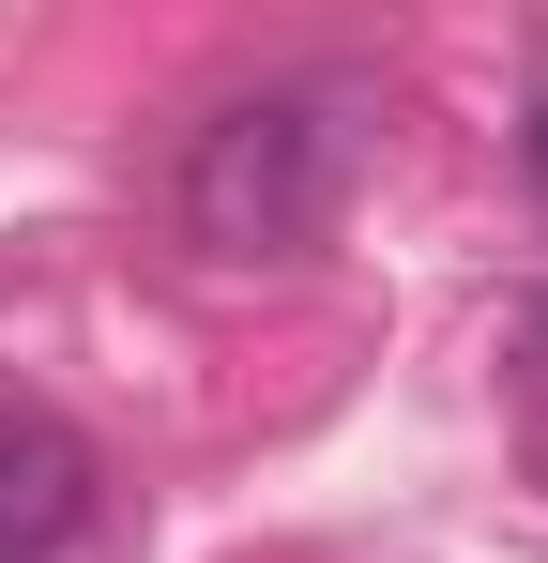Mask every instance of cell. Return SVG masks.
<instances>
[{
  "mask_svg": "<svg viewBox=\"0 0 548 563\" xmlns=\"http://www.w3.org/2000/svg\"><path fill=\"white\" fill-rule=\"evenodd\" d=\"M365 153H381V77H351V62H274V77L198 107L168 198H183V229H198L213 260H305V244L351 213Z\"/></svg>",
  "mask_w": 548,
  "mask_h": 563,
  "instance_id": "6da1fadb",
  "label": "cell"
},
{
  "mask_svg": "<svg viewBox=\"0 0 548 563\" xmlns=\"http://www.w3.org/2000/svg\"><path fill=\"white\" fill-rule=\"evenodd\" d=\"M91 442L62 411H31V396H0V563H62L91 533Z\"/></svg>",
  "mask_w": 548,
  "mask_h": 563,
  "instance_id": "7a4b0ae2",
  "label": "cell"
},
{
  "mask_svg": "<svg viewBox=\"0 0 548 563\" xmlns=\"http://www.w3.org/2000/svg\"><path fill=\"white\" fill-rule=\"evenodd\" d=\"M503 366L548 396V289H518V305H503Z\"/></svg>",
  "mask_w": 548,
  "mask_h": 563,
  "instance_id": "3957f363",
  "label": "cell"
},
{
  "mask_svg": "<svg viewBox=\"0 0 548 563\" xmlns=\"http://www.w3.org/2000/svg\"><path fill=\"white\" fill-rule=\"evenodd\" d=\"M518 168H534V198H548V46H534V122H518Z\"/></svg>",
  "mask_w": 548,
  "mask_h": 563,
  "instance_id": "277c9868",
  "label": "cell"
}]
</instances>
